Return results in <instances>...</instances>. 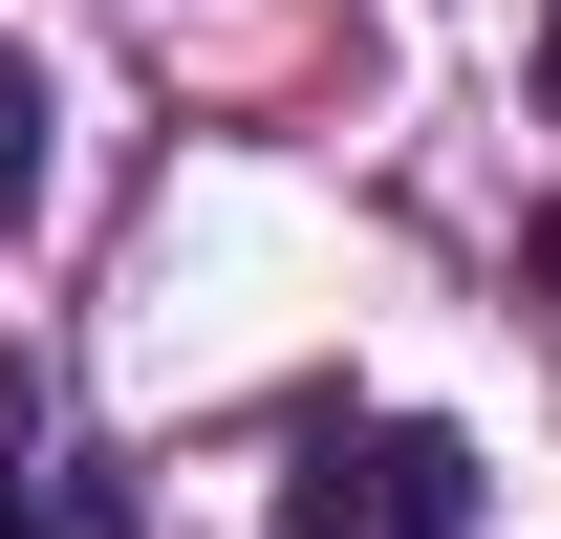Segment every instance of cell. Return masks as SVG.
I'll return each instance as SVG.
<instances>
[{"mask_svg": "<svg viewBox=\"0 0 561 539\" xmlns=\"http://www.w3.org/2000/svg\"><path fill=\"white\" fill-rule=\"evenodd\" d=\"M280 539H476V454H454L432 410L302 432V474H280Z\"/></svg>", "mask_w": 561, "mask_h": 539, "instance_id": "1", "label": "cell"}, {"mask_svg": "<svg viewBox=\"0 0 561 539\" xmlns=\"http://www.w3.org/2000/svg\"><path fill=\"white\" fill-rule=\"evenodd\" d=\"M66 454H44V367H0V539H66Z\"/></svg>", "mask_w": 561, "mask_h": 539, "instance_id": "2", "label": "cell"}, {"mask_svg": "<svg viewBox=\"0 0 561 539\" xmlns=\"http://www.w3.org/2000/svg\"><path fill=\"white\" fill-rule=\"evenodd\" d=\"M44 195V66H22V44H0V216Z\"/></svg>", "mask_w": 561, "mask_h": 539, "instance_id": "3", "label": "cell"}, {"mask_svg": "<svg viewBox=\"0 0 561 539\" xmlns=\"http://www.w3.org/2000/svg\"><path fill=\"white\" fill-rule=\"evenodd\" d=\"M540 108H561V22H540Z\"/></svg>", "mask_w": 561, "mask_h": 539, "instance_id": "4", "label": "cell"}, {"mask_svg": "<svg viewBox=\"0 0 561 539\" xmlns=\"http://www.w3.org/2000/svg\"><path fill=\"white\" fill-rule=\"evenodd\" d=\"M540 280H561V216H540Z\"/></svg>", "mask_w": 561, "mask_h": 539, "instance_id": "5", "label": "cell"}]
</instances>
